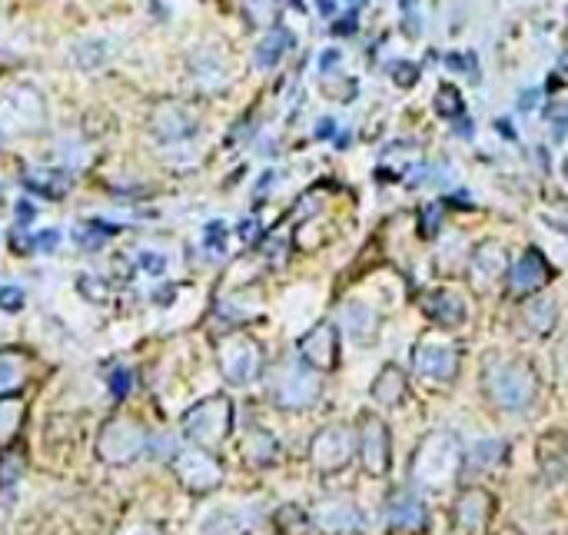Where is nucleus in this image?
I'll return each mask as SVG.
<instances>
[{"instance_id":"nucleus-1","label":"nucleus","mask_w":568,"mask_h":535,"mask_svg":"<svg viewBox=\"0 0 568 535\" xmlns=\"http://www.w3.org/2000/svg\"><path fill=\"white\" fill-rule=\"evenodd\" d=\"M466 469V449L452 432H429L409 459V479L426 492H442Z\"/></svg>"},{"instance_id":"nucleus-2","label":"nucleus","mask_w":568,"mask_h":535,"mask_svg":"<svg viewBox=\"0 0 568 535\" xmlns=\"http://www.w3.org/2000/svg\"><path fill=\"white\" fill-rule=\"evenodd\" d=\"M482 389L489 403L505 413H529L539 399V376L525 359H495L485 366Z\"/></svg>"},{"instance_id":"nucleus-3","label":"nucleus","mask_w":568,"mask_h":535,"mask_svg":"<svg viewBox=\"0 0 568 535\" xmlns=\"http://www.w3.org/2000/svg\"><path fill=\"white\" fill-rule=\"evenodd\" d=\"M233 432V403L226 396H210L183 413V436L196 446L213 449Z\"/></svg>"},{"instance_id":"nucleus-4","label":"nucleus","mask_w":568,"mask_h":535,"mask_svg":"<svg viewBox=\"0 0 568 535\" xmlns=\"http://www.w3.org/2000/svg\"><path fill=\"white\" fill-rule=\"evenodd\" d=\"M459 366H462V353L452 343H446V339L422 336L416 349H412V369H416V376H422L432 386L456 383Z\"/></svg>"},{"instance_id":"nucleus-5","label":"nucleus","mask_w":568,"mask_h":535,"mask_svg":"<svg viewBox=\"0 0 568 535\" xmlns=\"http://www.w3.org/2000/svg\"><path fill=\"white\" fill-rule=\"evenodd\" d=\"M319 396V379L313 366L283 363L273 373V403L283 409H306Z\"/></svg>"},{"instance_id":"nucleus-6","label":"nucleus","mask_w":568,"mask_h":535,"mask_svg":"<svg viewBox=\"0 0 568 535\" xmlns=\"http://www.w3.org/2000/svg\"><path fill=\"white\" fill-rule=\"evenodd\" d=\"M356 452L363 459V469L373 479H382L392 466V439L389 429L379 416L363 413L359 416V429H356Z\"/></svg>"},{"instance_id":"nucleus-7","label":"nucleus","mask_w":568,"mask_h":535,"mask_svg":"<svg viewBox=\"0 0 568 535\" xmlns=\"http://www.w3.org/2000/svg\"><path fill=\"white\" fill-rule=\"evenodd\" d=\"M147 449V429L133 419H110L97 439V452L110 466H123V462L137 459Z\"/></svg>"},{"instance_id":"nucleus-8","label":"nucleus","mask_w":568,"mask_h":535,"mask_svg":"<svg viewBox=\"0 0 568 535\" xmlns=\"http://www.w3.org/2000/svg\"><path fill=\"white\" fill-rule=\"evenodd\" d=\"M47 110L44 97L34 87H14L0 100V130L7 133H34L44 127Z\"/></svg>"},{"instance_id":"nucleus-9","label":"nucleus","mask_w":568,"mask_h":535,"mask_svg":"<svg viewBox=\"0 0 568 535\" xmlns=\"http://www.w3.org/2000/svg\"><path fill=\"white\" fill-rule=\"evenodd\" d=\"M216 363H220V373L236 386H246L260 376L263 369V353L253 339L246 336H230L223 339L220 349H216Z\"/></svg>"},{"instance_id":"nucleus-10","label":"nucleus","mask_w":568,"mask_h":535,"mask_svg":"<svg viewBox=\"0 0 568 535\" xmlns=\"http://www.w3.org/2000/svg\"><path fill=\"white\" fill-rule=\"evenodd\" d=\"M309 456H313V466L319 472H339L346 469L356 456V432L349 426H326L316 432L313 446H309Z\"/></svg>"},{"instance_id":"nucleus-11","label":"nucleus","mask_w":568,"mask_h":535,"mask_svg":"<svg viewBox=\"0 0 568 535\" xmlns=\"http://www.w3.org/2000/svg\"><path fill=\"white\" fill-rule=\"evenodd\" d=\"M549 280H552V266L539 250H525L519 260L509 263V270H505V286H509L515 300H525V296L539 293Z\"/></svg>"},{"instance_id":"nucleus-12","label":"nucleus","mask_w":568,"mask_h":535,"mask_svg":"<svg viewBox=\"0 0 568 535\" xmlns=\"http://www.w3.org/2000/svg\"><path fill=\"white\" fill-rule=\"evenodd\" d=\"M299 356H303V363L313 366L316 373H333L339 366V329L329 320L316 323L299 339Z\"/></svg>"},{"instance_id":"nucleus-13","label":"nucleus","mask_w":568,"mask_h":535,"mask_svg":"<svg viewBox=\"0 0 568 535\" xmlns=\"http://www.w3.org/2000/svg\"><path fill=\"white\" fill-rule=\"evenodd\" d=\"M150 130L160 143H180L196 133V113L177 100H167L150 113Z\"/></svg>"},{"instance_id":"nucleus-14","label":"nucleus","mask_w":568,"mask_h":535,"mask_svg":"<svg viewBox=\"0 0 568 535\" xmlns=\"http://www.w3.org/2000/svg\"><path fill=\"white\" fill-rule=\"evenodd\" d=\"M173 466H177L183 486H187L190 492H210V489L220 486V479H223V466H220V462H216L210 452H200V449L180 452Z\"/></svg>"},{"instance_id":"nucleus-15","label":"nucleus","mask_w":568,"mask_h":535,"mask_svg":"<svg viewBox=\"0 0 568 535\" xmlns=\"http://www.w3.org/2000/svg\"><path fill=\"white\" fill-rule=\"evenodd\" d=\"M509 270V253H505L502 243L485 240L472 250L469 256V280L475 286H489L492 280H499Z\"/></svg>"},{"instance_id":"nucleus-16","label":"nucleus","mask_w":568,"mask_h":535,"mask_svg":"<svg viewBox=\"0 0 568 535\" xmlns=\"http://www.w3.org/2000/svg\"><path fill=\"white\" fill-rule=\"evenodd\" d=\"M422 310H426V316L432 323H439V326H459V323H466V316H469V306L466 300H462L459 293H452V290H432L422 296Z\"/></svg>"},{"instance_id":"nucleus-17","label":"nucleus","mask_w":568,"mask_h":535,"mask_svg":"<svg viewBox=\"0 0 568 535\" xmlns=\"http://www.w3.org/2000/svg\"><path fill=\"white\" fill-rule=\"evenodd\" d=\"M492 506H495V499L485 489H466L456 502V512H452V516H456V529L479 532L485 522H489Z\"/></svg>"},{"instance_id":"nucleus-18","label":"nucleus","mask_w":568,"mask_h":535,"mask_svg":"<svg viewBox=\"0 0 568 535\" xmlns=\"http://www.w3.org/2000/svg\"><path fill=\"white\" fill-rule=\"evenodd\" d=\"M389 526L399 532H426L429 529V512L412 492H396L389 502Z\"/></svg>"},{"instance_id":"nucleus-19","label":"nucleus","mask_w":568,"mask_h":535,"mask_svg":"<svg viewBox=\"0 0 568 535\" xmlns=\"http://www.w3.org/2000/svg\"><path fill=\"white\" fill-rule=\"evenodd\" d=\"M24 187L40 193V197H47V200H60V197H67L70 177L64 170H54V167H30V170H24Z\"/></svg>"},{"instance_id":"nucleus-20","label":"nucleus","mask_w":568,"mask_h":535,"mask_svg":"<svg viewBox=\"0 0 568 535\" xmlns=\"http://www.w3.org/2000/svg\"><path fill=\"white\" fill-rule=\"evenodd\" d=\"M193 74H196V80H200V87L223 90L230 70H226L223 54H216V50H196V54H193Z\"/></svg>"},{"instance_id":"nucleus-21","label":"nucleus","mask_w":568,"mask_h":535,"mask_svg":"<svg viewBox=\"0 0 568 535\" xmlns=\"http://www.w3.org/2000/svg\"><path fill=\"white\" fill-rule=\"evenodd\" d=\"M406 389H409V376L402 373L399 366H386L382 373L376 376L373 383V399L379 406H399L402 399H406Z\"/></svg>"},{"instance_id":"nucleus-22","label":"nucleus","mask_w":568,"mask_h":535,"mask_svg":"<svg viewBox=\"0 0 568 535\" xmlns=\"http://www.w3.org/2000/svg\"><path fill=\"white\" fill-rule=\"evenodd\" d=\"M359 522H363V516H359V512L349 506V502H326V506L316 512V526L326 529L329 535L356 529Z\"/></svg>"},{"instance_id":"nucleus-23","label":"nucleus","mask_w":568,"mask_h":535,"mask_svg":"<svg viewBox=\"0 0 568 535\" xmlns=\"http://www.w3.org/2000/svg\"><path fill=\"white\" fill-rule=\"evenodd\" d=\"M293 47V34L283 27H273V30H266V40H260L256 44V67L260 70H273L280 60L286 57V50Z\"/></svg>"},{"instance_id":"nucleus-24","label":"nucleus","mask_w":568,"mask_h":535,"mask_svg":"<svg viewBox=\"0 0 568 535\" xmlns=\"http://www.w3.org/2000/svg\"><path fill=\"white\" fill-rule=\"evenodd\" d=\"M555 320H559V310H555L552 300H545V296H525V306H522V323L532 329V333H552L555 329Z\"/></svg>"},{"instance_id":"nucleus-25","label":"nucleus","mask_w":568,"mask_h":535,"mask_svg":"<svg viewBox=\"0 0 568 535\" xmlns=\"http://www.w3.org/2000/svg\"><path fill=\"white\" fill-rule=\"evenodd\" d=\"M343 320H346L349 336L359 339V343H369V339L376 336V329H379L376 313L369 310L366 303H346L343 306Z\"/></svg>"},{"instance_id":"nucleus-26","label":"nucleus","mask_w":568,"mask_h":535,"mask_svg":"<svg viewBox=\"0 0 568 535\" xmlns=\"http://www.w3.org/2000/svg\"><path fill=\"white\" fill-rule=\"evenodd\" d=\"M24 413H27L24 399L0 393V446H7V442L20 432V423H24Z\"/></svg>"},{"instance_id":"nucleus-27","label":"nucleus","mask_w":568,"mask_h":535,"mask_svg":"<svg viewBox=\"0 0 568 535\" xmlns=\"http://www.w3.org/2000/svg\"><path fill=\"white\" fill-rule=\"evenodd\" d=\"M276 452H280V446H276V439L266 429H253L250 436H246V459H250L253 466H273Z\"/></svg>"},{"instance_id":"nucleus-28","label":"nucleus","mask_w":568,"mask_h":535,"mask_svg":"<svg viewBox=\"0 0 568 535\" xmlns=\"http://www.w3.org/2000/svg\"><path fill=\"white\" fill-rule=\"evenodd\" d=\"M24 383V356L14 349H0V393Z\"/></svg>"},{"instance_id":"nucleus-29","label":"nucleus","mask_w":568,"mask_h":535,"mask_svg":"<svg viewBox=\"0 0 568 535\" xmlns=\"http://www.w3.org/2000/svg\"><path fill=\"white\" fill-rule=\"evenodd\" d=\"M240 10L253 27H273L276 14H280V0H240Z\"/></svg>"},{"instance_id":"nucleus-30","label":"nucleus","mask_w":568,"mask_h":535,"mask_svg":"<svg viewBox=\"0 0 568 535\" xmlns=\"http://www.w3.org/2000/svg\"><path fill=\"white\" fill-rule=\"evenodd\" d=\"M107 44L103 40H80V44L74 47V64L84 67V70H94L100 64H107Z\"/></svg>"},{"instance_id":"nucleus-31","label":"nucleus","mask_w":568,"mask_h":535,"mask_svg":"<svg viewBox=\"0 0 568 535\" xmlns=\"http://www.w3.org/2000/svg\"><path fill=\"white\" fill-rule=\"evenodd\" d=\"M107 233H113V226L97 223V220H87V223H77L74 226L77 246H84V250H100L103 240H107Z\"/></svg>"},{"instance_id":"nucleus-32","label":"nucleus","mask_w":568,"mask_h":535,"mask_svg":"<svg viewBox=\"0 0 568 535\" xmlns=\"http://www.w3.org/2000/svg\"><path fill=\"white\" fill-rule=\"evenodd\" d=\"M20 476H24V456H20L17 449L0 452V482L10 486V482H17Z\"/></svg>"},{"instance_id":"nucleus-33","label":"nucleus","mask_w":568,"mask_h":535,"mask_svg":"<svg viewBox=\"0 0 568 535\" xmlns=\"http://www.w3.org/2000/svg\"><path fill=\"white\" fill-rule=\"evenodd\" d=\"M436 110L442 117H459L462 113V94L452 84H442L439 94H436Z\"/></svg>"},{"instance_id":"nucleus-34","label":"nucleus","mask_w":568,"mask_h":535,"mask_svg":"<svg viewBox=\"0 0 568 535\" xmlns=\"http://www.w3.org/2000/svg\"><path fill=\"white\" fill-rule=\"evenodd\" d=\"M439 226H442V207H439V203H429V207H422L419 233L426 236V240H432V236L439 233Z\"/></svg>"},{"instance_id":"nucleus-35","label":"nucleus","mask_w":568,"mask_h":535,"mask_svg":"<svg viewBox=\"0 0 568 535\" xmlns=\"http://www.w3.org/2000/svg\"><path fill=\"white\" fill-rule=\"evenodd\" d=\"M389 74H392V80H396L399 87H412L419 80V70L412 64H402V60H399V64H389Z\"/></svg>"},{"instance_id":"nucleus-36","label":"nucleus","mask_w":568,"mask_h":535,"mask_svg":"<svg viewBox=\"0 0 568 535\" xmlns=\"http://www.w3.org/2000/svg\"><path fill=\"white\" fill-rule=\"evenodd\" d=\"M446 64H449L452 70H469V77H472V80L479 77V67H475V57H472V54H466V57L449 54V57H446Z\"/></svg>"},{"instance_id":"nucleus-37","label":"nucleus","mask_w":568,"mask_h":535,"mask_svg":"<svg viewBox=\"0 0 568 535\" xmlns=\"http://www.w3.org/2000/svg\"><path fill=\"white\" fill-rule=\"evenodd\" d=\"M0 306H4V310H20V306H24V293H20L17 286H4V290H0Z\"/></svg>"},{"instance_id":"nucleus-38","label":"nucleus","mask_w":568,"mask_h":535,"mask_svg":"<svg viewBox=\"0 0 568 535\" xmlns=\"http://www.w3.org/2000/svg\"><path fill=\"white\" fill-rule=\"evenodd\" d=\"M223 236H226V226L220 220H213V223H206V246H216V250H223Z\"/></svg>"},{"instance_id":"nucleus-39","label":"nucleus","mask_w":568,"mask_h":535,"mask_svg":"<svg viewBox=\"0 0 568 535\" xmlns=\"http://www.w3.org/2000/svg\"><path fill=\"white\" fill-rule=\"evenodd\" d=\"M140 266H143L147 273L160 276L163 270H167V260H163V256H157V253H140Z\"/></svg>"},{"instance_id":"nucleus-40","label":"nucleus","mask_w":568,"mask_h":535,"mask_svg":"<svg viewBox=\"0 0 568 535\" xmlns=\"http://www.w3.org/2000/svg\"><path fill=\"white\" fill-rule=\"evenodd\" d=\"M57 246H60V233H57V230H44V233H37L34 250H40V253H50V250H57Z\"/></svg>"},{"instance_id":"nucleus-41","label":"nucleus","mask_w":568,"mask_h":535,"mask_svg":"<svg viewBox=\"0 0 568 535\" xmlns=\"http://www.w3.org/2000/svg\"><path fill=\"white\" fill-rule=\"evenodd\" d=\"M34 216H37L34 203H30V200H17V223H34Z\"/></svg>"},{"instance_id":"nucleus-42","label":"nucleus","mask_w":568,"mask_h":535,"mask_svg":"<svg viewBox=\"0 0 568 535\" xmlns=\"http://www.w3.org/2000/svg\"><path fill=\"white\" fill-rule=\"evenodd\" d=\"M127 383H130V373H127V369H120V373L113 376V393L123 396V393H127Z\"/></svg>"},{"instance_id":"nucleus-43","label":"nucleus","mask_w":568,"mask_h":535,"mask_svg":"<svg viewBox=\"0 0 568 535\" xmlns=\"http://www.w3.org/2000/svg\"><path fill=\"white\" fill-rule=\"evenodd\" d=\"M173 296H177V286H163V290H157V296H153V303H173Z\"/></svg>"},{"instance_id":"nucleus-44","label":"nucleus","mask_w":568,"mask_h":535,"mask_svg":"<svg viewBox=\"0 0 568 535\" xmlns=\"http://www.w3.org/2000/svg\"><path fill=\"white\" fill-rule=\"evenodd\" d=\"M240 236H243L246 243H253L256 240V223H250V220L240 223Z\"/></svg>"},{"instance_id":"nucleus-45","label":"nucleus","mask_w":568,"mask_h":535,"mask_svg":"<svg viewBox=\"0 0 568 535\" xmlns=\"http://www.w3.org/2000/svg\"><path fill=\"white\" fill-rule=\"evenodd\" d=\"M339 64V50H326V57L319 60V67L323 70H329V67H336Z\"/></svg>"},{"instance_id":"nucleus-46","label":"nucleus","mask_w":568,"mask_h":535,"mask_svg":"<svg viewBox=\"0 0 568 535\" xmlns=\"http://www.w3.org/2000/svg\"><path fill=\"white\" fill-rule=\"evenodd\" d=\"M319 10H323V14L329 17V14L336 10V4H333V0H319Z\"/></svg>"},{"instance_id":"nucleus-47","label":"nucleus","mask_w":568,"mask_h":535,"mask_svg":"<svg viewBox=\"0 0 568 535\" xmlns=\"http://www.w3.org/2000/svg\"><path fill=\"white\" fill-rule=\"evenodd\" d=\"M329 130H333V123H329V120H323V123H319V127H316L319 137H329Z\"/></svg>"}]
</instances>
